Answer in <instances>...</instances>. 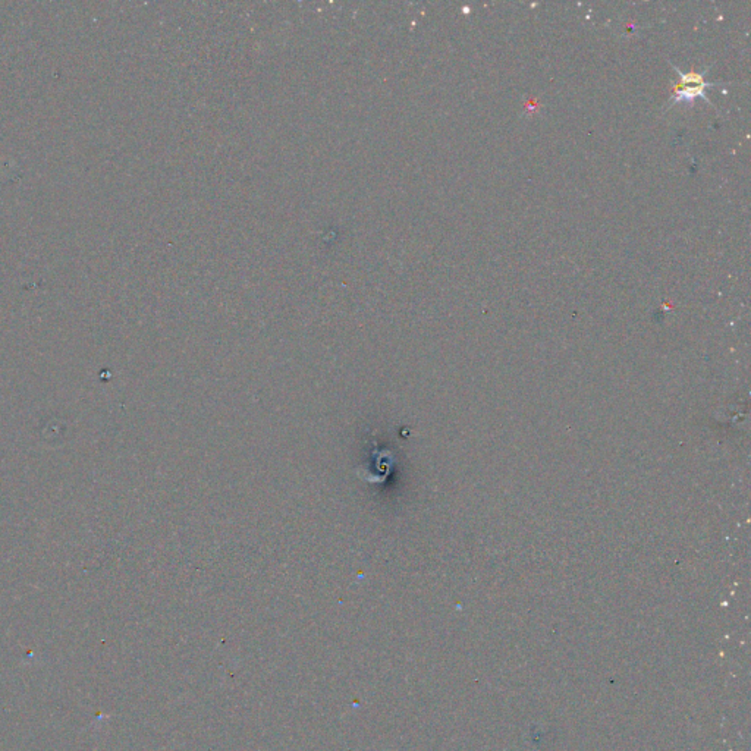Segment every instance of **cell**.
<instances>
[{"label":"cell","mask_w":751,"mask_h":751,"mask_svg":"<svg viewBox=\"0 0 751 751\" xmlns=\"http://www.w3.org/2000/svg\"><path fill=\"white\" fill-rule=\"evenodd\" d=\"M679 75L682 78V84L685 86V89H682L681 91H678L675 94V101L694 100V97H697V96L704 97L703 91H704L706 87H708L711 84H707V82H704L701 74L690 72V74H679Z\"/></svg>","instance_id":"6da1fadb"}]
</instances>
